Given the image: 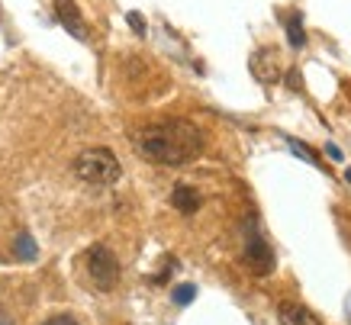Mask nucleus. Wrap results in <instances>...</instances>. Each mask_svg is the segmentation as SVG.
<instances>
[{
  "label": "nucleus",
  "mask_w": 351,
  "mask_h": 325,
  "mask_svg": "<svg viewBox=\"0 0 351 325\" xmlns=\"http://www.w3.org/2000/svg\"><path fill=\"white\" fill-rule=\"evenodd\" d=\"M136 152L161 168H184L203 152V132L191 119H165L136 132Z\"/></svg>",
  "instance_id": "1"
},
{
  "label": "nucleus",
  "mask_w": 351,
  "mask_h": 325,
  "mask_svg": "<svg viewBox=\"0 0 351 325\" xmlns=\"http://www.w3.org/2000/svg\"><path fill=\"white\" fill-rule=\"evenodd\" d=\"M75 174L84 184L107 187V184H117L123 178V165H119V158L110 148H84L75 158Z\"/></svg>",
  "instance_id": "2"
},
{
  "label": "nucleus",
  "mask_w": 351,
  "mask_h": 325,
  "mask_svg": "<svg viewBox=\"0 0 351 325\" xmlns=\"http://www.w3.org/2000/svg\"><path fill=\"white\" fill-rule=\"evenodd\" d=\"M84 271L97 290H113L119 280V261L107 245H90L84 254Z\"/></svg>",
  "instance_id": "3"
},
{
  "label": "nucleus",
  "mask_w": 351,
  "mask_h": 325,
  "mask_svg": "<svg viewBox=\"0 0 351 325\" xmlns=\"http://www.w3.org/2000/svg\"><path fill=\"white\" fill-rule=\"evenodd\" d=\"M245 264H248V271L255 277H267L274 271V252H271V245L261 235H252L245 241Z\"/></svg>",
  "instance_id": "4"
},
{
  "label": "nucleus",
  "mask_w": 351,
  "mask_h": 325,
  "mask_svg": "<svg viewBox=\"0 0 351 325\" xmlns=\"http://www.w3.org/2000/svg\"><path fill=\"white\" fill-rule=\"evenodd\" d=\"M248 71L261 84H277L284 77V68H280V58H277L274 49H258L252 55V62H248Z\"/></svg>",
  "instance_id": "5"
},
{
  "label": "nucleus",
  "mask_w": 351,
  "mask_h": 325,
  "mask_svg": "<svg viewBox=\"0 0 351 325\" xmlns=\"http://www.w3.org/2000/svg\"><path fill=\"white\" fill-rule=\"evenodd\" d=\"M55 16H58V23H62V26L71 32L75 39L87 43L90 29H87V23H84V16H81V10H77L75 0H55Z\"/></svg>",
  "instance_id": "6"
},
{
  "label": "nucleus",
  "mask_w": 351,
  "mask_h": 325,
  "mask_svg": "<svg viewBox=\"0 0 351 325\" xmlns=\"http://www.w3.org/2000/svg\"><path fill=\"white\" fill-rule=\"evenodd\" d=\"M200 193L191 187V184H178V187L171 190V206L178 213H184V216H193V213L200 210Z\"/></svg>",
  "instance_id": "7"
},
{
  "label": "nucleus",
  "mask_w": 351,
  "mask_h": 325,
  "mask_svg": "<svg viewBox=\"0 0 351 325\" xmlns=\"http://www.w3.org/2000/svg\"><path fill=\"white\" fill-rule=\"evenodd\" d=\"M280 319H284V325H322L316 315L309 313L303 303H293V300H287V303H280Z\"/></svg>",
  "instance_id": "8"
},
{
  "label": "nucleus",
  "mask_w": 351,
  "mask_h": 325,
  "mask_svg": "<svg viewBox=\"0 0 351 325\" xmlns=\"http://www.w3.org/2000/svg\"><path fill=\"white\" fill-rule=\"evenodd\" d=\"M13 254L20 258V261H32L36 258V241H32V235H26V232H20L16 235V241H13Z\"/></svg>",
  "instance_id": "9"
},
{
  "label": "nucleus",
  "mask_w": 351,
  "mask_h": 325,
  "mask_svg": "<svg viewBox=\"0 0 351 325\" xmlns=\"http://www.w3.org/2000/svg\"><path fill=\"white\" fill-rule=\"evenodd\" d=\"M287 39H290V45H293V49H303V45H306V32H303V23H300V16L287 23Z\"/></svg>",
  "instance_id": "10"
},
{
  "label": "nucleus",
  "mask_w": 351,
  "mask_h": 325,
  "mask_svg": "<svg viewBox=\"0 0 351 325\" xmlns=\"http://www.w3.org/2000/svg\"><path fill=\"white\" fill-rule=\"evenodd\" d=\"M193 296H197V287H193V283H184V287H178V290H174V303L187 306Z\"/></svg>",
  "instance_id": "11"
},
{
  "label": "nucleus",
  "mask_w": 351,
  "mask_h": 325,
  "mask_svg": "<svg viewBox=\"0 0 351 325\" xmlns=\"http://www.w3.org/2000/svg\"><path fill=\"white\" fill-rule=\"evenodd\" d=\"M290 148H293V152H297V155L303 158V161H309V165H319V158H316V152H313V148H306L303 142H297V139H290Z\"/></svg>",
  "instance_id": "12"
},
{
  "label": "nucleus",
  "mask_w": 351,
  "mask_h": 325,
  "mask_svg": "<svg viewBox=\"0 0 351 325\" xmlns=\"http://www.w3.org/2000/svg\"><path fill=\"white\" fill-rule=\"evenodd\" d=\"M129 26L138 32V36H145V20L138 16V13H129Z\"/></svg>",
  "instance_id": "13"
},
{
  "label": "nucleus",
  "mask_w": 351,
  "mask_h": 325,
  "mask_svg": "<svg viewBox=\"0 0 351 325\" xmlns=\"http://www.w3.org/2000/svg\"><path fill=\"white\" fill-rule=\"evenodd\" d=\"M43 325H77L71 315H52V319H45Z\"/></svg>",
  "instance_id": "14"
},
{
  "label": "nucleus",
  "mask_w": 351,
  "mask_h": 325,
  "mask_svg": "<svg viewBox=\"0 0 351 325\" xmlns=\"http://www.w3.org/2000/svg\"><path fill=\"white\" fill-rule=\"evenodd\" d=\"M287 81H290V87L297 91V87H300V74H297V71H290V74H287Z\"/></svg>",
  "instance_id": "15"
},
{
  "label": "nucleus",
  "mask_w": 351,
  "mask_h": 325,
  "mask_svg": "<svg viewBox=\"0 0 351 325\" xmlns=\"http://www.w3.org/2000/svg\"><path fill=\"white\" fill-rule=\"evenodd\" d=\"M326 152H329V155L335 158V161H341V152H339V148H335V145H326Z\"/></svg>",
  "instance_id": "16"
},
{
  "label": "nucleus",
  "mask_w": 351,
  "mask_h": 325,
  "mask_svg": "<svg viewBox=\"0 0 351 325\" xmlns=\"http://www.w3.org/2000/svg\"><path fill=\"white\" fill-rule=\"evenodd\" d=\"M345 319H348V325H351V296L345 300Z\"/></svg>",
  "instance_id": "17"
},
{
  "label": "nucleus",
  "mask_w": 351,
  "mask_h": 325,
  "mask_svg": "<svg viewBox=\"0 0 351 325\" xmlns=\"http://www.w3.org/2000/svg\"><path fill=\"white\" fill-rule=\"evenodd\" d=\"M0 325H10V322H7V319H3V315H0Z\"/></svg>",
  "instance_id": "18"
}]
</instances>
